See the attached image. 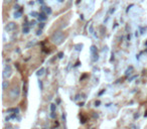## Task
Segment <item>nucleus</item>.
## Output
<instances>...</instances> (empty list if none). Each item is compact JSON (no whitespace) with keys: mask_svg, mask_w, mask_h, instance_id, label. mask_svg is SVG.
I'll use <instances>...</instances> for the list:
<instances>
[{"mask_svg":"<svg viewBox=\"0 0 147 129\" xmlns=\"http://www.w3.org/2000/svg\"><path fill=\"white\" fill-rule=\"evenodd\" d=\"M51 39L55 45H59L61 43H63V41H65V34H63V31H55V32L51 35Z\"/></svg>","mask_w":147,"mask_h":129,"instance_id":"1","label":"nucleus"},{"mask_svg":"<svg viewBox=\"0 0 147 129\" xmlns=\"http://www.w3.org/2000/svg\"><path fill=\"white\" fill-rule=\"evenodd\" d=\"M9 95H10L11 99H13V100L18 98L19 95H20V89H19V87L18 86L12 87V89H10V91H9Z\"/></svg>","mask_w":147,"mask_h":129,"instance_id":"2","label":"nucleus"},{"mask_svg":"<svg viewBox=\"0 0 147 129\" xmlns=\"http://www.w3.org/2000/svg\"><path fill=\"white\" fill-rule=\"evenodd\" d=\"M12 75V68H11L10 65H6L3 69V73H2V77L3 79H9Z\"/></svg>","mask_w":147,"mask_h":129,"instance_id":"3","label":"nucleus"},{"mask_svg":"<svg viewBox=\"0 0 147 129\" xmlns=\"http://www.w3.org/2000/svg\"><path fill=\"white\" fill-rule=\"evenodd\" d=\"M16 29V24L14 22H8L6 25H5V30L10 32V31H13Z\"/></svg>","mask_w":147,"mask_h":129,"instance_id":"4","label":"nucleus"},{"mask_svg":"<svg viewBox=\"0 0 147 129\" xmlns=\"http://www.w3.org/2000/svg\"><path fill=\"white\" fill-rule=\"evenodd\" d=\"M35 43H36V41H35V39H31V41L26 45V49H30L31 47L35 45Z\"/></svg>","mask_w":147,"mask_h":129,"instance_id":"5","label":"nucleus"},{"mask_svg":"<svg viewBox=\"0 0 147 129\" xmlns=\"http://www.w3.org/2000/svg\"><path fill=\"white\" fill-rule=\"evenodd\" d=\"M47 14L45 13H40L39 14V16H38V20L39 21H45V20H47Z\"/></svg>","mask_w":147,"mask_h":129,"instance_id":"6","label":"nucleus"},{"mask_svg":"<svg viewBox=\"0 0 147 129\" xmlns=\"http://www.w3.org/2000/svg\"><path fill=\"white\" fill-rule=\"evenodd\" d=\"M8 87H9V82H8V81H3V83H2L3 91L7 90V89H8Z\"/></svg>","mask_w":147,"mask_h":129,"instance_id":"7","label":"nucleus"},{"mask_svg":"<svg viewBox=\"0 0 147 129\" xmlns=\"http://www.w3.org/2000/svg\"><path fill=\"white\" fill-rule=\"evenodd\" d=\"M29 30H30V28H29L28 25L24 24V26H23V29H22V32L24 33V34H27V33L29 32Z\"/></svg>","mask_w":147,"mask_h":129,"instance_id":"8","label":"nucleus"},{"mask_svg":"<svg viewBox=\"0 0 147 129\" xmlns=\"http://www.w3.org/2000/svg\"><path fill=\"white\" fill-rule=\"evenodd\" d=\"M90 51H91V55H97V47H95V45H92L90 49Z\"/></svg>","mask_w":147,"mask_h":129,"instance_id":"9","label":"nucleus"},{"mask_svg":"<svg viewBox=\"0 0 147 129\" xmlns=\"http://www.w3.org/2000/svg\"><path fill=\"white\" fill-rule=\"evenodd\" d=\"M41 8H42V11H45V13H47V14H51V7H45V6H42Z\"/></svg>","mask_w":147,"mask_h":129,"instance_id":"10","label":"nucleus"},{"mask_svg":"<svg viewBox=\"0 0 147 129\" xmlns=\"http://www.w3.org/2000/svg\"><path fill=\"white\" fill-rule=\"evenodd\" d=\"M45 69H43V68H40L38 71H37L36 75H37V76H38V77L43 76V74H45Z\"/></svg>","mask_w":147,"mask_h":129,"instance_id":"11","label":"nucleus"},{"mask_svg":"<svg viewBox=\"0 0 147 129\" xmlns=\"http://www.w3.org/2000/svg\"><path fill=\"white\" fill-rule=\"evenodd\" d=\"M83 47H84V45H83L82 43H78V45H75V49H76V51H81L83 49Z\"/></svg>","mask_w":147,"mask_h":129,"instance_id":"12","label":"nucleus"},{"mask_svg":"<svg viewBox=\"0 0 147 129\" xmlns=\"http://www.w3.org/2000/svg\"><path fill=\"white\" fill-rule=\"evenodd\" d=\"M132 71H133V67H130V68H128L126 70V72H125V75H126V76H130V75L132 74Z\"/></svg>","mask_w":147,"mask_h":129,"instance_id":"13","label":"nucleus"},{"mask_svg":"<svg viewBox=\"0 0 147 129\" xmlns=\"http://www.w3.org/2000/svg\"><path fill=\"white\" fill-rule=\"evenodd\" d=\"M21 15H22V11H21V10H18V11H16V12L14 13V17H15V18H19Z\"/></svg>","mask_w":147,"mask_h":129,"instance_id":"14","label":"nucleus"},{"mask_svg":"<svg viewBox=\"0 0 147 129\" xmlns=\"http://www.w3.org/2000/svg\"><path fill=\"white\" fill-rule=\"evenodd\" d=\"M7 112H13V113H16V114H18L19 113V110L17 108H10L7 110Z\"/></svg>","mask_w":147,"mask_h":129,"instance_id":"15","label":"nucleus"},{"mask_svg":"<svg viewBox=\"0 0 147 129\" xmlns=\"http://www.w3.org/2000/svg\"><path fill=\"white\" fill-rule=\"evenodd\" d=\"M55 109H57V105H55V104H51V112H55Z\"/></svg>","mask_w":147,"mask_h":129,"instance_id":"16","label":"nucleus"},{"mask_svg":"<svg viewBox=\"0 0 147 129\" xmlns=\"http://www.w3.org/2000/svg\"><path fill=\"white\" fill-rule=\"evenodd\" d=\"M30 16H32V17H37V16H39V14L37 12H35V11H32V12H30Z\"/></svg>","mask_w":147,"mask_h":129,"instance_id":"17","label":"nucleus"},{"mask_svg":"<svg viewBox=\"0 0 147 129\" xmlns=\"http://www.w3.org/2000/svg\"><path fill=\"white\" fill-rule=\"evenodd\" d=\"M86 120H87V119L85 118V117L82 116V118H81V123H82V124H84V123H86Z\"/></svg>","mask_w":147,"mask_h":129,"instance_id":"18","label":"nucleus"},{"mask_svg":"<svg viewBox=\"0 0 147 129\" xmlns=\"http://www.w3.org/2000/svg\"><path fill=\"white\" fill-rule=\"evenodd\" d=\"M57 57H59V59H63V53H59V55H57Z\"/></svg>","mask_w":147,"mask_h":129,"instance_id":"19","label":"nucleus"},{"mask_svg":"<svg viewBox=\"0 0 147 129\" xmlns=\"http://www.w3.org/2000/svg\"><path fill=\"white\" fill-rule=\"evenodd\" d=\"M100 104H101V102L99 100L95 102V106H96V107H99V106H100Z\"/></svg>","mask_w":147,"mask_h":129,"instance_id":"20","label":"nucleus"},{"mask_svg":"<svg viewBox=\"0 0 147 129\" xmlns=\"http://www.w3.org/2000/svg\"><path fill=\"white\" fill-rule=\"evenodd\" d=\"M43 27H45V23H43V22L39 23V29H42Z\"/></svg>","mask_w":147,"mask_h":129,"instance_id":"21","label":"nucleus"},{"mask_svg":"<svg viewBox=\"0 0 147 129\" xmlns=\"http://www.w3.org/2000/svg\"><path fill=\"white\" fill-rule=\"evenodd\" d=\"M38 85H39V88H40V90H42V82H41V81H38Z\"/></svg>","mask_w":147,"mask_h":129,"instance_id":"22","label":"nucleus"},{"mask_svg":"<svg viewBox=\"0 0 147 129\" xmlns=\"http://www.w3.org/2000/svg\"><path fill=\"white\" fill-rule=\"evenodd\" d=\"M41 33H42V30H41V29H38L36 32V35H41Z\"/></svg>","mask_w":147,"mask_h":129,"instance_id":"23","label":"nucleus"},{"mask_svg":"<svg viewBox=\"0 0 147 129\" xmlns=\"http://www.w3.org/2000/svg\"><path fill=\"white\" fill-rule=\"evenodd\" d=\"M51 118H55V112H51Z\"/></svg>","mask_w":147,"mask_h":129,"instance_id":"24","label":"nucleus"},{"mask_svg":"<svg viewBox=\"0 0 147 129\" xmlns=\"http://www.w3.org/2000/svg\"><path fill=\"white\" fill-rule=\"evenodd\" d=\"M90 33H94V30H93V25L90 26Z\"/></svg>","mask_w":147,"mask_h":129,"instance_id":"25","label":"nucleus"},{"mask_svg":"<svg viewBox=\"0 0 147 129\" xmlns=\"http://www.w3.org/2000/svg\"><path fill=\"white\" fill-rule=\"evenodd\" d=\"M11 1H12V0H4V3L5 4H7V3H10Z\"/></svg>","mask_w":147,"mask_h":129,"instance_id":"26","label":"nucleus"},{"mask_svg":"<svg viewBox=\"0 0 147 129\" xmlns=\"http://www.w3.org/2000/svg\"><path fill=\"white\" fill-rule=\"evenodd\" d=\"M145 29H146V28H144V27H142V28H141V34H143V33H144Z\"/></svg>","mask_w":147,"mask_h":129,"instance_id":"27","label":"nucleus"},{"mask_svg":"<svg viewBox=\"0 0 147 129\" xmlns=\"http://www.w3.org/2000/svg\"><path fill=\"white\" fill-rule=\"evenodd\" d=\"M105 91H106V90H105V89H104V90H102V91H101V92L99 93V96H101V95H102L103 93H105Z\"/></svg>","mask_w":147,"mask_h":129,"instance_id":"28","label":"nucleus"},{"mask_svg":"<svg viewBox=\"0 0 147 129\" xmlns=\"http://www.w3.org/2000/svg\"><path fill=\"white\" fill-rule=\"evenodd\" d=\"M14 8L16 9V10H18V9H19V6H18V5H15V6H14Z\"/></svg>","mask_w":147,"mask_h":129,"instance_id":"29","label":"nucleus"},{"mask_svg":"<svg viewBox=\"0 0 147 129\" xmlns=\"http://www.w3.org/2000/svg\"><path fill=\"white\" fill-rule=\"evenodd\" d=\"M79 65H80V61H77V63H76V65H75V66H76V67H78Z\"/></svg>","mask_w":147,"mask_h":129,"instance_id":"30","label":"nucleus"},{"mask_svg":"<svg viewBox=\"0 0 147 129\" xmlns=\"http://www.w3.org/2000/svg\"><path fill=\"white\" fill-rule=\"evenodd\" d=\"M135 78H137V76H134V77H132V78H131V79H130V81H132V80H133V79H135Z\"/></svg>","mask_w":147,"mask_h":129,"instance_id":"31","label":"nucleus"},{"mask_svg":"<svg viewBox=\"0 0 147 129\" xmlns=\"http://www.w3.org/2000/svg\"><path fill=\"white\" fill-rule=\"evenodd\" d=\"M114 11H115V9H114V8H113V9H111V10H110V13L114 12Z\"/></svg>","mask_w":147,"mask_h":129,"instance_id":"32","label":"nucleus"},{"mask_svg":"<svg viewBox=\"0 0 147 129\" xmlns=\"http://www.w3.org/2000/svg\"><path fill=\"white\" fill-rule=\"evenodd\" d=\"M55 125H57V126H59V123L57 122V121H55Z\"/></svg>","mask_w":147,"mask_h":129,"instance_id":"33","label":"nucleus"},{"mask_svg":"<svg viewBox=\"0 0 147 129\" xmlns=\"http://www.w3.org/2000/svg\"><path fill=\"white\" fill-rule=\"evenodd\" d=\"M144 117H147V111H146V113L144 114Z\"/></svg>","mask_w":147,"mask_h":129,"instance_id":"34","label":"nucleus"},{"mask_svg":"<svg viewBox=\"0 0 147 129\" xmlns=\"http://www.w3.org/2000/svg\"><path fill=\"white\" fill-rule=\"evenodd\" d=\"M145 45H147V41H146V43H145Z\"/></svg>","mask_w":147,"mask_h":129,"instance_id":"35","label":"nucleus"},{"mask_svg":"<svg viewBox=\"0 0 147 129\" xmlns=\"http://www.w3.org/2000/svg\"><path fill=\"white\" fill-rule=\"evenodd\" d=\"M43 129H47V128H43Z\"/></svg>","mask_w":147,"mask_h":129,"instance_id":"36","label":"nucleus"}]
</instances>
